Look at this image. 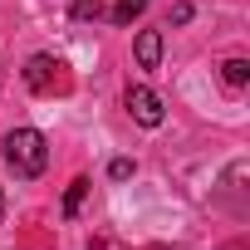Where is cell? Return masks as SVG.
Returning a JSON list of instances; mask_svg holds the SVG:
<instances>
[{
	"mask_svg": "<svg viewBox=\"0 0 250 250\" xmlns=\"http://www.w3.org/2000/svg\"><path fill=\"white\" fill-rule=\"evenodd\" d=\"M0 152H5V167L15 177H40L49 167V143L40 128H10L5 143H0Z\"/></svg>",
	"mask_w": 250,
	"mask_h": 250,
	"instance_id": "6da1fadb",
	"label": "cell"
},
{
	"mask_svg": "<svg viewBox=\"0 0 250 250\" xmlns=\"http://www.w3.org/2000/svg\"><path fill=\"white\" fill-rule=\"evenodd\" d=\"M128 113H133V123H143V128H162V118H167V108H162V98L147 88V83H133L128 88Z\"/></svg>",
	"mask_w": 250,
	"mask_h": 250,
	"instance_id": "7a4b0ae2",
	"label": "cell"
},
{
	"mask_svg": "<svg viewBox=\"0 0 250 250\" xmlns=\"http://www.w3.org/2000/svg\"><path fill=\"white\" fill-rule=\"evenodd\" d=\"M54 79H59V59H54V54H35V59L25 64V83H30L35 93H49Z\"/></svg>",
	"mask_w": 250,
	"mask_h": 250,
	"instance_id": "3957f363",
	"label": "cell"
},
{
	"mask_svg": "<svg viewBox=\"0 0 250 250\" xmlns=\"http://www.w3.org/2000/svg\"><path fill=\"white\" fill-rule=\"evenodd\" d=\"M138 64H143V69H157V64H162V35H157V30H143V35H138Z\"/></svg>",
	"mask_w": 250,
	"mask_h": 250,
	"instance_id": "277c9868",
	"label": "cell"
},
{
	"mask_svg": "<svg viewBox=\"0 0 250 250\" xmlns=\"http://www.w3.org/2000/svg\"><path fill=\"white\" fill-rule=\"evenodd\" d=\"M221 79H226L230 88H245V83H250V64H245V59H226V64H221Z\"/></svg>",
	"mask_w": 250,
	"mask_h": 250,
	"instance_id": "5b68a950",
	"label": "cell"
},
{
	"mask_svg": "<svg viewBox=\"0 0 250 250\" xmlns=\"http://www.w3.org/2000/svg\"><path fill=\"white\" fill-rule=\"evenodd\" d=\"M83 196H88V177H74V182H69V191H64V216H79Z\"/></svg>",
	"mask_w": 250,
	"mask_h": 250,
	"instance_id": "8992f818",
	"label": "cell"
},
{
	"mask_svg": "<svg viewBox=\"0 0 250 250\" xmlns=\"http://www.w3.org/2000/svg\"><path fill=\"white\" fill-rule=\"evenodd\" d=\"M143 10H147V0H118L113 5V25H133Z\"/></svg>",
	"mask_w": 250,
	"mask_h": 250,
	"instance_id": "52a82bcc",
	"label": "cell"
},
{
	"mask_svg": "<svg viewBox=\"0 0 250 250\" xmlns=\"http://www.w3.org/2000/svg\"><path fill=\"white\" fill-rule=\"evenodd\" d=\"M69 15L74 20H98L103 15V0H69Z\"/></svg>",
	"mask_w": 250,
	"mask_h": 250,
	"instance_id": "ba28073f",
	"label": "cell"
},
{
	"mask_svg": "<svg viewBox=\"0 0 250 250\" xmlns=\"http://www.w3.org/2000/svg\"><path fill=\"white\" fill-rule=\"evenodd\" d=\"M108 177H113V182H128V177H133V157H118V162L108 167Z\"/></svg>",
	"mask_w": 250,
	"mask_h": 250,
	"instance_id": "9c48e42d",
	"label": "cell"
},
{
	"mask_svg": "<svg viewBox=\"0 0 250 250\" xmlns=\"http://www.w3.org/2000/svg\"><path fill=\"white\" fill-rule=\"evenodd\" d=\"M191 20V5H187V0H182V5H172V25H187Z\"/></svg>",
	"mask_w": 250,
	"mask_h": 250,
	"instance_id": "30bf717a",
	"label": "cell"
},
{
	"mask_svg": "<svg viewBox=\"0 0 250 250\" xmlns=\"http://www.w3.org/2000/svg\"><path fill=\"white\" fill-rule=\"evenodd\" d=\"M0 221H5V191H0Z\"/></svg>",
	"mask_w": 250,
	"mask_h": 250,
	"instance_id": "8fae6325",
	"label": "cell"
}]
</instances>
